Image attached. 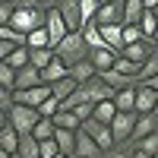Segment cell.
<instances>
[{
    "mask_svg": "<svg viewBox=\"0 0 158 158\" xmlns=\"http://www.w3.org/2000/svg\"><path fill=\"white\" fill-rule=\"evenodd\" d=\"M57 158H70V155H57Z\"/></svg>",
    "mask_w": 158,
    "mask_h": 158,
    "instance_id": "56",
    "label": "cell"
},
{
    "mask_svg": "<svg viewBox=\"0 0 158 158\" xmlns=\"http://www.w3.org/2000/svg\"><path fill=\"white\" fill-rule=\"evenodd\" d=\"M6 127V111H0V130Z\"/></svg>",
    "mask_w": 158,
    "mask_h": 158,
    "instance_id": "50",
    "label": "cell"
},
{
    "mask_svg": "<svg viewBox=\"0 0 158 158\" xmlns=\"http://www.w3.org/2000/svg\"><path fill=\"white\" fill-rule=\"evenodd\" d=\"M67 76H70V70L54 57V60H51L48 67L41 70V82H44V85H54V82H60V79H67Z\"/></svg>",
    "mask_w": 158,
    "mask_h": 158,
    "instance_id": "17",
    "label": "cell"
},
{
    "mask_svg": "<svg viewBox=\"0 0 158 158\" xmlns=\"http://www.w3.org/2000/svg\"><path fill=\"white\" fill-rule=\"evenodd\" d=\"M136 152H146V155H158V130L155 133H149V136H142L139 142H130Z\"/></svg>",
    "mask_w": 158,
    "mask_h": 158,
    "instance_id": "33",
    "label": "cell"
},
{
    "mask_svg": "<svg viewBox=\"0 0 158 158\" xmlns=\"http://www.w3.org/2000/svg\"><path fill=\"white\" fill-rule=\"evenodd\" d=\"M13 6H16V10H38L35 0H13Z\"/></svg>",
    "mask_w": 158,
    "mask_h": 158,
    "instance_id": "44",
    "label": "cell"
},
{
    "mask_svg": "<svg viewBox=\"0 0 158 158\" xmlns=\"http://www.w3.org/2000/svg\"><path fill=\"white\" fill-rule=\"evenodd\" d=\"M152 76H158V48L152 51V57L139 67V82H146V79H152Z\"/></svg>",
    "mask_w": 158,
    "mask_h": 158,
    "instance_id": "34",
    "label": "cell"
},
{
    "mask_svg": "<svg viewBox=\"0 0 158 158\" xmlns=\"http://www.w3.org/2000/svg\"><path fill=\"white\" fill-rule=\"evenodd\" d=\"M57 111H60V101L51 95V98H44V101H41V108H38V117H48V120H51Z\"/></svg>",
    "mask_w": 158,
    "mask_h": 158,
    "instance_id": "36",
    "label": "cell"
},
{
    "mask_svg": "<svg viewBox=\"0 0 158 158\" xmlns=\"http://www.w3.org/2000/svg\"><path fill=\"white\" fill-rule=\"evenodd\" d=\"M0 41H10V44H25V35H19L16 29H10V25H0Z\"/></svg>",
    "mask_w": 158,
    "mask_h": 158,
    "instance_id": "35",
    "label": "cell"
},
{
    "mask_svg": "<svg viewBox=\"0 0 158 158\" xmlns=\"http://www.w3.org/2000/svg\"><path fill=\"white\" fill-rule=\"evenodd\" d=\"M133 155V146L130 142H123V146H114L111 152H104V158H130Z\"/></svg>",
    "mask_w": 158,
    "mask_h": 158,
    "instance_id": "40",
    "label": "cell"
},
{
    "mask_svg": "<svg viewBox=\"0 0 158 158\" xmlns=\"http://www.w3.org/2000/svg\"><path fill=\"white\" fill-rule=\"evenodd\" d=\"M25 48H29V51H38V48H51V41H48V32H44V25L25 35Z\"/></svg>",
    "mask_w": 158,
    "mask_h": 158,
    "instance_id": "32",
    "label": "cell"
},
{
    "mask_svg": "<svg viewBox=\"0 0 158 158\" xmlns=\"http://www.w3.org/2000/svg\"><path fill=\"white\" fill-rule=\"evenodd\" d=\"M79 130H82L85 136H92V142H95L101 152H111V149H114V136H111V130L104 127V123H98V120H92V117H89V120L79 123Z\"/></svg>",
    "mask_w": 158,
    "mask_h": 158,
    "instance_id": "5",
    "label": "cell"
},
{
    "mask_svg": "<svg viewBox=\"0 0 158 158\" xmlns=\"http://www.w3.org/2000/svg\"><path fill=\"white\" fill-rule=\"evenodd\" d=\"M158 130V120L155 114H136V123H133V136H130V142H139L142 136H149Z\"/></svg>",
    "mask_w": 158,
    "mask_h": 158,
    "instance_id": "16",
    "label": "cell"
},
{
    "mask_svg": "<svg viewBox=\"0 0 158 158\" xmlns=\"http://www.w3.org/2000/svg\"><path fill=\"white\" fill-rule=\"evenodd\" d=\"M133 123H136V111H117L114 114V120L108 123L111 136H114V146L130 142V136H133Z\"/></svg>",
    "mask_w": 158,
    "mask_h": 158,
    "instance_id": "4",
    "label": "cell"
},
{
    "mask_svg": "<svg viewBox=\"0 0 158 158\" xmlns=\"http://www.w3.org/2000/svg\"><path fill=\"white\" fill-rule=\"evenodd\" d=\"M98 32H101L104 48H111L114 54H120V48H123V25H98Z\"/></svg>",
    "mask_w": 158,
    "mask_h": 158,
    "instance_id": "14",
    "label": "cell"
},
{
    "mask_svg": "<svg viewBox=\"0 0 158 158\" xmlns=\"http://www.w3.org/2000/svg\"><path fill=\"white\" fill-rule=\"evenodd\" d=\"M51 98V89L48 85H35V89H22V92H13V104H25V108H41V101Z\"/></svg>",
    "mask_w": 158,
    "mask_h": 158,
    "instance_id": "8",
    "label": "cell"
},
{
    "mask_svg": "<svg viewBox=\"0 0 158 158\" xmlns=\"http://www.w3.org/2000/svg\"><path fill=\"white\" fill-rule=\"evenodd\" d=\"M0 158H10V155H6V152H3V149H0Z\"/></svg>",
    "mask_w": 158,
    "mask_h": 158,
    "instance_id": "53",
    "label": "cell"
},
{
    "mask_svg": "<svg viewBox=\"0 0 158 158\" xmlns=\"http://www.w3.org/2000/svg\"><path fill=\"white\" fill-rule=\"evenodd\" d=\"M57 13H60V19L67 22V29L70 32H79L82 29V16H79V0H57V6H54Z\"/></svg>",
    "mask_w": 158,
    "mask_h": 158,
    "instance_id": "9",
    "label": "cell"
},
{
    "mask_svg": "<svg viewBox=\"0 0 158 158\" xmlns=\"http://www.w3.org/2000/svg\"><path fill=\"white\" fill-rule=\"evenodd\" d=\"M35 85H44V82H41V70H35L32 63H29V67H22V70H16V85H13V92L35 89Z\"/></svg>",
    "mask_w": 158,
    "mask_h": 158,
    "instance_id": "12",
    "label": "cell"
},
{
    "mask_svg": "<svg viewBox=\"0 0 158 158\" xmlns=\"http://www.w3.org/2000/svg\"><path fill=\"white\" fill-rule=\"evenodd\" d=\"M79 32H82V41H85V48H89V51H98V48H104V41H101V32H98V25H95V22H85Z\"/></svg>",
    "mask_w": 158,
    "mask_h": 158,
    "instance_id": "20",
    "label": "cell"
},
{
    "mask_svg": "<svg viewBox=\"0 0 158 158\" xmlns=\"http://www.w3.org/2000/svg\"><path fill=\"white\" fill-rule=\"evenodd\" d=\"M114 114H117L114 101H98L95 108H92V120H98V123H104V127H108V123L114 120Z\"/></svg>",
    "mask_w": 158,
    "mask_h": 158,
    "instance_id": "22",
    "label": "cell"
},
{
    "mask_svg": "<svg viewBox=\"0 0 158 158\" xmlns=\"http://www.w3.org/2000/svg\"><path fill=\"white\" fill-rule=\"evenodd\" d=\"M13 108V92L0 85V111H10Z\"/></svg>",
    "mask_w": 158,
    "mask_h": 158,
    "instance_id": "43",
    "label": "cell"
},
{
    "mask_svg": "<svg viewBox=\"0 0 158 158\" xmlns=\"http://www.w3.org/2000/svg\"><path fill=\"white\" fill-rule=\"evenodd\" d=\"M152 114H155V120H158V101H155V108H152Z\"/></svg>",
    "mask_w": 158,
    "mask_h": 158,
    "instance_id": "52",
    "label": "cell"
},
{
    "mask_svg": "<svg viewBox=\"0 0 158 158\" xmlns=\"http://www.w3.org/2000/svg\"><path fill=\"white\" fill-rule=\"evenodd\" d=\"M44 25V10H13V19H10V29H16L19 35H29L35 29Z\"/></svg>",
    "mask_w": 158,
    "mask_h": 158,
    "instance_id": "3",
    "label": "cell"
},
{
    "mask_svg": "<svg viewBox=\"0 0 158 158\" xmlns=\"http://www.w3.org/2000/svg\"><path fill=\"white\" fill-rule=\"evenodd\" d=\"M152 44H155V48H158V29H155V35H152Z\"/></svg>",
    "mask_w": 158,
    "mask_h": 158,
    "instance_id": "51",
    "label": "cell"
},
{
    "mask_svg": "<svg viewBox=\"0 0 158 158\" xmlns=\"http://www.w3.org/2000/svg\"><path fill=\"white\" fill-rule=\"evenodd\" d=\"M41 120L38 117V111L35 108H25V104H13V108L6 111V123L16 130L19 136H25V133H32V127Z\"/></svg>",
    "mask_w": 158,
    "mask_h": 158,
    "instance_id": "2",
    "label": "cell"
},
{
    "mask_svg": "<svg viewBox=\"0 0 158 158\" xmlns=\"http://www.w3.org/2000/svg\"><path fill=\"white\" fill-rule=\"evenodd\" d=\"M152 13H155V19H158V6H155V10H152Z\"/></svg>",
    "mask_w": 158,
    "mask_h": 158,
    "instance_id": "55",
    "label": "cell"
},
{
    "mask_svg": "<svg viewBox=\"0 0 158 158\" xmlns=\"http://www.w3.org/2000/svg\"><path fill=\"white\" fill-rule=\"evenodd\" d=\"M51 120H54L57 130H73V133L79 130V120H76V114H73V111H57Z\"/></svg>",
    "mask_w": 158,
    "mask_h": 158,
    "instance_id": "29",
    "label": "cell"
},
{
    "mask_svg": "<svg viewBox=\"0 0 158 158\" xmlns=\"http://www.w3.org/2000/svg\"><path fill=\"white\" fill-rule=\"evenodd\" d=\"M142 41V32H139V25H123V44H136ZM123 51V48H120Z\"/></svg>",
    "mask_w": 158,
    "mask_h": 158,
    "instance_id": "39",
    "label": "cell"
},
{
    "mask_svg": "<svg viewBox=\"0 0 158 158\" xmlns=\"http://www.w3.org/2000/svg\"><path fill=\"white\" fill-rule=\"evenodd\" d=\"M142 13H146L142 0H123V25H136Z\"/></svg>",
    "mask_w": 158,
    "mask_h": 158,
    "instance_id": "23",
    "label": "cell"
},
{
    "mask_svg": "<svg viewBox=\"0 0 158 158\" xmlns=\"http://www.w3.org/2000/svg\"><path fill=\"white\" fill-rule=\"evenodd\" d=\"M54 120H48V117H41V120H38L35 127H32V136L38 139V142H44V139H54Z\"/></svg>",
    "mask_w": 158,
    "mask_h": 158,
    "instance_id": "31",
    "label": "cell"
},
{
    "mask_svg": "<svg viewBox=\"0 0 158 158\" xmlns=\"http://www.w3.org/2000/svg\"><path fill=\"white\" fill-rule=\"evenodd\" d=\"M13 10H16V6H13L10 0H0V25H10V19H13Z\"/></svg>",
    "mask_w": 158,
    "mask_h": 158,
    "instance_id": "41",
    "label": "cell"
},
{
    "mask_svg": "<svg viewBox=\"0 0 158 158\" xmlns=\"http://www.w3.org/2000/svg\"><path fill=\"white\" fill-rule=\"evenodd\" d=\"M152 158H158V155H152Z\"/></svg>",
    "mask_w": 158,
    "mask_h": 158,
    "instance_id": "58",
    "label": "cell"
},
{
    "mask_svg": "<svg viewBox=\"0 0 158 158\" xmlns=\"http://www.w3.org/2000/svg\"><path fill=\"white\" fill-rule=\"evenodd\" d=\"M10 3H13V0H10Z\"/></svg>",
    "mask_w": 158,
    "mask_h": 158,
    "instance_id": "59",
    "label": "cell"
},
{
    "mask_svg": "<svg viewBox=\"0 0 158 158\" xmlns=\"http://www.w3.org/2000/svg\"><path fill=\"white\" fill-rule=\"evenodd\" d=\"M16 155H19V158H38V139H35L32 133L19 136V146H16Z\"/></svg>",
    "mask_w": 158,
    "mask_h": 158,
    "instance_id": "26",
    "label": "cell"
},
{
    "mask_svg": "<svg viewBox=\"0 0 158 158\" xmlns=\"http://www.w3.org/2000/svg\"><path fill=\"white\" fill-rule=\"evenodd\" d=\"M13 48H16V44H10V41H0V63H3L6 60V54H10V51Z\"/></svg>",
    "mask_w": 158,
    "mask_h": 158,
    "instance_id": "45",
    "label": "cell"
},
{
    "mask_svg": "<svg viewBox=\"0 0 158 158\" xmlns=\"http://www.w3.org/2000/svg\"><path fill=\"white\" fill-rule=\"evenodd\" d=\"M54 57L63 63V67H76L79 60H85L89 57V48H85V41H82V32H67L63 35V41L54 48Z\"/></svg>",
    "mask_w": 158,
    "mask_h": 158,
    "instance_id": "1",
    "label": "cell"
},
{
    "mask_svg": "<svg viewBox=\"0 0 158 158\" xmlns=\"http://www.w3.org/2000/svg\"><path fill=\"white\" fill-rule=\"evenodd\" d=\"M51 60H54V51H51V48H38V51H29V63H32L35 70H44Z\"/></svg>",
    "mask_w": 158,
    "mask_h": 158,
    "instance_id": "30",
    "label": "cell"
},
{
    "mask_svg": "<svg viewBox=\"0 0 158 158\" xmlns=\"http://www.w3.org/2000/svg\"><path fill=\"white\" fill-rule=\"evenodd\" d=\"M92 108H95V104H76V108H73L76 120H79V123H82V120H89V117H92Z\"/></svg>",
    "mask_w": 158,
    "mask_h": 158,
    "instance_id": "42",
    "label": "cell"
},
{
    "mask_svg": "<svg viewBox=\"0 0 158 158\" xmlns=\"http://www.w3.org/2000/svg\"><path fill=\"white\" fill-rule=\"evenodd\" d=\"M117 57H120V54H114L111 48H98V51H89V63L95 67V73H104V70H111Z\"/></svg>",
    "mask_w": 158,
    "mask_h": 158,
    "instance_id": "15",
    "label": "cell"
},
{
    "mask_svg": "<svg viewBox=\"0 0 158 158\" xmlns=\"http://www.w3.org/2000/svg\"><path fill=\"white\" fill-rule=\"evenodd\" d=\"M98 3H114V0H98Z\"/></svg>",
    "mask_w": 158,
    "mask_h": 158,
    "instance_id": "54",
    "label": "cell"
},
{
    "mask_svg": "<svg viewBox=\"0 0 158 158\" xmlns=\"http://www.w3.org/2000/svg\"><path fill=\"white\" fill-rule=\"evenodd\" d=\"M155 101H158V92L139 82V85H136V104H133V111H136V114H152Z\"/></svg>",
    "mask_w": 158,
    "mask_h": 158,
    "instance_id": "13",
    "label": "cell"
},
{
    "mask_svg": "<svg viewBox=\"0 0 158 158\" xmlns=\"http://www.w3.org/2000/svg\"><path fill=\"white\" fill-rule=\"evenodd\" d=\"M16 146H19V133L6 123L3 130H0V149H3L6 155H16Z\"/></svg>",
    "mask_w": 158,
    "mask_h": 158,
    "instance_id": "25",
    "label": "cell"
},
{
    "mask_svg": "<svg viewBox=\"0 0 158 158\" xmlns=\"http://www.w3.org/2000/svg\"><path fill=\"white\" fill-rule=\"evenodd\" d=\"M130 158H152V155H146V152H136V149H133V155H130Z\"/></svg>",
    "mask_w": 158,
    "mask_h": 158,
    "instance_id": "49",
    "label": "cell"
},
{
    "mask_svg": "<svg viewBox=\"0 0 158 158\" xmlns=\"http://www.w3.org/2000/svg\"><path fill=\"white\" fill-rule=\"evenodd\" d=\"M152 51H155V44L142 38V41H136V44H123L120 57H123V60H130V63H136V67H142V63L152 57Z\"/></svg>",
    "mask_w": 158,
    "mask_h": 158,
    "instance_id": "10",
    "label": "cell"
},
{
    "mask_svg": "<svg viewBox=\"0 0 158 158\" xmlns=\"http://www.w3.org/2000/svg\"><path fill=\"white\" fill-rule=\"evenodd\" d=\"M35 3H38V10H44V13H48V10H54V6H57V0H35Z\"/></svg>",
    "mask_w": 158,
    "mask_h": 158,
    "instance_id": "46",
    "label": "cell"
},
{
    "mask_svg": "<svg viewBox=\"0 0 158 158\" xmlns=\"http://www.w3.org/2000/svg\"><path fill=\"white\" fill-rule=\"evenodd\" d=\"M0 85L10 89V92H13V85H16V70L6 67V63H0Z\"/></svg>",
    "mask_w": 158,
    "mask_h": 158,
    "instance_id": "37",
    "label": "cell"
},
{
    "mask_svg": "<svg viewBox=\"0 0 158 158\" xmlns=\"http://www.w3.org/2000/svg\"><path fill=\"white\" fill-rule=\"evenodd\" d=\"M10 158H19V155H10Z\"/></svg>",
    "mask_w": 158,
    "mask_h": 158,
    "instance_id": "57",
    "label": "cell"
},
{
    "mask_svg": "<svg viewBox=\"0 0 158 158\" xmlns=\"http://www.w3.org/2000/svg\"><path fill=\"white\" fill-rule=\"evenodd\" d=\"M51 89V95H54L57 101H67L70 95H73V92H76V82H73V79L67 76V79H60V82H54V85H48Z\"/></svg>",
    "mask_w": 158,
    "mask_h": 158,
    "instance_id": "27",
    "label": "cell"
},
{
    "mask_svg": "<svg viewBox=\"0 0 158 158\" xmlns=\"http://www.w3.org/2000/svg\"><path fill=\"white\" fill-rule=\"evenodd\" d=\"M142 6H146V10H155V6H158V0H142Z\"/></svg>",
    "mask_w": 158,
    "mask_h": 158,
    "instance_id": "48",
    "label": "cell"
},
{
    "mask_svg": "<svg viewBox=\"0 0 158 158\" xmlns=\"http://www.w3.org/2000/svg\"><path fill=\"white\" fill-rule=\"evenodd\" d=\"M142 85H149V89H155V92H158V76H152V79H146V82H142Z\"/></svg>",
    "mask_w": 158,
    "mask_h": 158,
    "instance_id": "47",
    "label": "cell"
},
{
    "mask_svg": "<svg viewBox=\"0 0 158 158\" xmlns=\"http://www.w3.org/2000/svg\"><path fill=\"white\" fill-rule=\"evenodd\" d=\"M73 158H104V152L92 142V136H85L82 130H76V149H73Z\"/></svg>",
    "mask_w": 158,
    "mask_h": 158,
    "instance_id": "11",
    "label": "cell"
},
{
    "mask_svg": "<svg viewBox=\"0 0 158 158\" xmlns=\"http://www.w3.org/2000/svg\"><path fill=\"white\" fill-rule=\"evenodd\" d=\"M54 142H57L60 155L73 158V149H76V133H73V130H54Z\"/></svg>",
    "mask_w": 158,
    "mask_h": 158,
    "instance_id": "19",
    "label": "cell"
},
{
    "mask_svg": "<svg viewBox=\"0 0 158 158\" xmlns=\"http://www.w3.org/2000/svg\"><path fill=\"white\" fill-rule=\"evenodd\" d=\"M114 108L117 111H133V104H136V85L133 89H120V92H114Z\"/></svg>",
    "mask_w": 158,
    "mask_h": 158,
    "instance_id": "21",
    "label": "cell"
},
{
    "mask_svg": "<svg viewBox=\"0 0 158 158\" xmlns=\"http://www.w3.org/2000/svg\"><path fill=\"white\" fill-rule=\"evenodd\" d=\"M6 67H13V70H22V67H29V48L25 44H19V48H13L10 54H6Z\"/></svg>",
    "mask_w": 158,
    "mask_h": 158,
    "instance_id": "24",
    "label": "cell"
},
{
    "mask_svg": "<svg viewBox=\"0 0 158 158\" xmlns=\"http://www.w3.org/2000/svg\"><path fill=\"white\" fill-rule=\"evenodd\" d=\"M92 22H95V25H123V0H114V3H101Z\"/></svg>",
    "mask_w": 158,
    "mask_h": 158,
    "instance_id": "7",
    "label": "cell"
},
{
    "mask_svg": "<svg viewBox=\"0 0 158 158\" xmlns=\"http://www.w3.org/2000/svg\"><path fill=\"white\" fill-rule=\"evenodd\" d=\"M139 32H142V38H146V41H152V35H155V29H158V19H155V13L152 10H146V13H142V16H139Z\"/></svg>",
    "mask_w": 158,
    "mask_h": 158,
    "instance_id": "28",
    "label": "cell"
},
{
    "mask_svg": "<svg viewBox=\"0 0 158 158\" xmlns=\"http://www.w3.org/2000/svg\"><path fill=\"white\" fill-rule=\"evenodd\" d=\"M95 76H98V73H95V67L89 63V57L79 60L76 67H70V79H73L76 85H82V82H89V79H95Z\"/></svg>",
    "mask_w": 158,
    "mask_h": 158,
    "instance_id": "18",
    "label": "cell"
},
{
    "mask_svg": "<svg viewBox=\"0 0 158 158\" xmlns=\"http://www.w3.org/2000/svg\"><path fill=\"white\" fill-rule=\"evenodd\" d=\"M44 32H48V41H51V51H54L60 41H63V35H67V22L60 19V13L57 10H48L44 13Z\"/></svg>",
    "mask_w": 158,
    "mask_h": 158,
    "instance_id": "6",
    "label": "cell"
},
{
    "mask_svg": "<svg viewBox=\"0 0 158 158\" xmlns=\"http://www.w3.org/2000/svg\"><path fill=\"white\" fill-rule=\"evenodd\" d=\"M57 142L54 139H44V142H38V158H57Z\"/></svg>",
    "mask_w": 158,
    "mask_h": 158,
    "instance_id": "38",
    "label": "cell"
}]
</instances>
